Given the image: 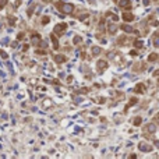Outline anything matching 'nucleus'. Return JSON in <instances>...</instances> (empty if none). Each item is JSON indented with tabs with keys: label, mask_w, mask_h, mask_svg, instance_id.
Instances as JSON below:
<instances>
[{
	"label": "nucleus",
	"mask_w": 159,
	"mask_h": 159,
	"mask_svg": "<svg viewBox=\"0 0 159 159\" xmlns=\"http://www.w3.org/2000/svg\"><path fill=\"white\" fill-rule=\"evenodd\" d=\"M36 53H38V55H45L46 52L45 50H36Z\"/></svg>",
	"instance_id": "26"
},
{
	"label": "nucleus",
	"mask_w": 159,
	"mask_h": 159,
	"mask_svg": "<svg viewBox=\"0 0 159 159\" xmlns=\"http://www.w3.org/2000/svg\"><path fill=\"white\" fill-rule=\"evenodd\" d=\"M106 17H109L110 20H113V21H117L119 18H117V14H113V13H106Z\"/></svg>",
	"instance_id": "18"
},
{
	"label": "nucleus",
	"mask_w": 159,
	"mask_h": 159,
	"mask_svg": "<svg viewBox=\"0 0 159 159\" xmlns=\"http://www.w3.org/2000/svg\"><path fill=\"white\" fill-rule=\"evenodd\" d=\"M39 42H40V36L38 34H34V36H32V43H34V45H39Z\"/></svg>",
	"instance_id": "13"
},
{
	"label": "nucleus",
	"mask_w": 159,
	"mask_h": 159,
	"mask_svg": "<svg viewBox=\"0 0 159 159\" xmlns=\"http://www.w3.org/2000/svg\"><path fill=\"white\" fill-rule=\"evenodd\" d=\"M144 4H148V0H144Z\"/></svg>",
	"instance_id": "30"
},
{
	"label": "nucleus",
	"mask_w": 159,
	"mask_h": 159,
	"mask_svg": "<svg viewBox=\"0 0 159 159\" xmlns=\"http://www.w3.org/2000/svg\"><path fill=\"white\" fill-rule=\"evenodd\" d=\"M66 29H67V24H66V23L57 24L56 27H55V34H56V35H63Z\"/></svg>",
	"instance_id": "2"
},
{
	"label": "nucleus",
	"mask_w": 159,
	"mask_h": 159,
	"mask_svg": "<svg viewBox=\"0 0 159 159\" xmlns=\"http://www.w3.org/2000/svg\"><path fill=\"white\" fill-rule=\"evenodd\" d=\"M142 123V119L141 117H135V119H134V126H140Z\"/></svg>",
	"instance_id": "19"
},
{
	"label": "nucleus",
	"mask_w": 159,
	"mask_h": 159,
	"mask_svg": "<svg viewBox=\"0 0 159 159\" xmlns=\"http://www.w3.org/2000/svg\"><path fill=\"white\" fill-rule=\"evenodd\" d=\"M55 62L64 63V62H66V56H63V55H56V56H55Z\"/></svg>",
	"instance_id": "10"
},
{
	"label": "nucleus",
	"mask_w": 159,
	"mask_h": 159,
	"mask_svg": "<svg viewBox=\"0 0 159 159\" xmlns=\"http://www.w3.org/2000/svg\"><path fill=\"white\" fill-rule=\"evenodd\" d=\"M123 20H124L126 23H131L133 20H134V16L131 14V13H123Z\"/></svg>",
	"instance_id": "5"
},
{
	"label": "nucleus",
	"mask_w": 159,
	"mask_h": 159,
	"mask_svg": "<svg viewBox=\"0 0 159 159\" xmlns=\"http://www.w3.org/2000/svg\"><path fill=\"white\" fill-rule=\"evenodd\" d=\"M148 60H149V62H156V60H158V55H156V53H151V55L148 56Z\"/></svg>",
	"instance_id": "17"
},
{
	"label": "nucleus",
	"mask_w": 159,
	"mask_h": 159,
	"mask_svg": "<svg viewBox=\"0 0 159 159\" xmlns=\"http://www.w3.org/2000/svg\"><path fill=\"white\" fill-rule=\"evenodd\" d=\"M50 39H52V43H53V48H55V49H59V40H57V38L55 36V34L50 35Z\"/></svg>",
	"instance_id": "9"
},
{
	"label": "nucleus",
	"mask_w": 159,
	"mask_h": 159,
	"mask_svg": "<svg viewBox=\"0 0 159 159\" xmlns=\"http://www.w3.org/2000/svg\"><path fill=\"white\" fill-rule=\"evenodd\" d=\"M43 1H52V0H43Z\"/></svg>",
	"instance_id": "32"
},
{
	"label": "nucleus",
	"mask_w": 159,
	"mask_h": 159,
	"mask_svg": "<svg viewBox=\"0 0 159 159\" xmlns=\"http://www.w3.org/2000/svg\"><path fill=\"white\" fill-rule=\"evenodd\" d=\"M96 66H98V70L102 71V70H105V68L108 67V62H105V60H99V62L96 63Z\"/></svg>",
	"instance_id": "6"
},
{
	"label": "nucleus",
	"mask_w": 159,
	"mask_h": 159,
	"mask_svg": "<svg viewBox=\"0 0 159 159\" xmlns=\"http://www.w3.org/2000/svg\"><path fill=\"white\" fill-rule=\"evenodd\" d=\"M120 28L123 29L124 32H128V34H131V32H133V28H131L130 25H127V24H123V25H121Z\"/></svg>",
	"instance_id": "12"
},
{
	"label": "nucleus",
	"mask_w": 159,
	"mask_h": 159,
	"mask_svg": "<svg viewBox=\"0 0 159 159\" xmlns=\"http://www.w3.org/2000/svg\"><path fill=\"white\" fill-rule=\"evenodd\" d=\"M155 75H159V70H156V71H155Z\"/></svg>",
	"instance_id": "29"
},
{
	"label": "nucleus",
	"mask_w": 159,
	"mask_h": 159,
	"mask_svg": "<svg viewBox=\"0 0 159 159\" xmlns=\"http://www.w3.org/2000/svg\"><path fill=\"white\" fill-rule=\"evenodd\" d=\"M138 149H140L141 152H151V151H152V147H151L149 144H147V142H140V144H138Z\"/></svg>",
	"instance_id": "3"
},
{
	"label": "nucleus",
	"mask_w": 159,
	"mask_h": 159,
	"mask_svg": "<svg viewBox=\"0 0 159 159\" xmlns=\"http://www.w3.org/2000/svg\"><path fill=\"white\" fill-rule=\"evenodd\" d=\"M80 42H81V38H80V36H75V38H74V43L77 45V43H80Z\"/></svg>",
	"instance_id": "23"
},
{
	"label": "nucleus",
	"mask_w": 159,
	"mask_h": 159,
	"mask_svg": "<svg viewBox=\"0 0 159 159\" xmlns=\"http://www.w3.org/2000/svg\"><path fill=\"white\" fill-rule=\"evenodd\" d=\"M101 48H99V46H94V48H92V55H94V56H98V55H101Z\"/></svg>",
	"instance_id": "14"
},
{
	"label": "nucleus",
	"mask_w": 159,
	"mask_h": 159,
	"mask_svg": "<svg viewBox=\"0 0 159 159\" xmlns=\"http://www.w3.org/2000/svg\"><path fill=\"white\" fill-rule=\"evenodd\" d=\"M156 119H158V120H159V113H158V114H156Z\"/></svg>",
	"instance_id": "31"
},
{
	"label": "nucleus",
	"mask_w": 159,
	"mask_h": 159,
	"mask_svg": "<svg viewBox=\"0 0 159 159\" xmlns=\"http://www.w3.org/2000/svg\"><path fill=\"white\" fill-rule=\"evenodd\" d=\"M108 31H109V34L114 35L116 34V31H117V29H116V25H114V24H109L108 25Z\"/></svg>",
	"instance_id": "11"
},
{
	"label": "nucleus",
	"mask_w": 159,
	"mask_h": 159,
	"mask_svg": "<svg viewBox=\"0 0 159 159\" xmlns=\"http://www.w3.org/2000/svg\"><path fill=\"white\" fill-rule=\"evenodd\" d=\"M134 46L138 48V49H141L142 46H144V42H142L141 39H135V40H134Z\"/></svg>",
	"instance_id": "16"
},
{
	"label": "nucleus",
	"mask_w": 159,
	"mask_h": 159,
	"mask_svg": "<svg viewBox=\"0 0 159 159\" xmlns=\"http://www.w3.org/2000/svg\"><path fill=\"white\" fill-rule=\"evenodd\" d=\"M134 91H135L137 94H144V92H145V87H144V84H138V85L134 88Z\"/></svg>",
	"instance_id": "8"
},
{
	"label": "nucleus",
	"mask_w": 159,
	"mask_h": 159,
	"mask_svg": "<svg viewBox=\"0 0 159 159\" xmlns=\"http://www.w3.org/2000/svg\"><path fill=\"white\" fill-rule=\"evenodd\" d=\"M57 10H60L62 13L64 14H71L74 10V6L73 4H68V3H63V1H57Z\"/></svg>",
	"instance_id": "1"
},
{
	"label": "nucleus",
	"mask_w": 159,
	"mask_h": 159,
	"mask_svg": "<svg viewBox=\"0 0 159 159\" xmlns=\"http://www.w3.org/2000/svg\"><path fill=\"white\" fill-rule=\"evenodd\" d=\"M49 21H50V18H49V17H43V18H42V24H43V25H46Z\"/></svg>",
	"instance_id": "21"
},
{
	"label": "nucleus",
	"mask_w": 159,
	"mask_h": 159,
	"mask_svg": "<svg viewBox=\"0 0 159 159\" xmlns=\"http://www.w3.org/2000/svg\"><path fill=\"white\" fill-rule=\"evenodd\" d=\"M8 24H10V25H14V24H16V17H8Z\"/></svg>",
	"instance_id": "20"
},
{
	"label": "nucleus",
	"mask_w": 159,
	"mask_h": 159,
	"mask_svg": "<svg viewBox=\"0 0 159 159\" xmlns=\"http://www.w3.org/2000/svg\"><path fill=\"white\" fill-rule=\"evenodd\" d=\"M155 145H156V147L159 148V141H155Z\"/></svg>",
	"instance_id": "28"
},
{
	"label": "nucleus",
	"mask_w": 159,
	"mask_h": 159,
	"mask_svg": "<svg viewBox=\"0 0 159 159\" xmlns=\"http://www.w3.org/2000/svg\"><path fill=\"white\" fill-rule=\"evenodd\" d=\"M137 55H138V53H137L135 50H131V56H137Z\"/></svg>",
	"instance_id": "27"
},
{
	"label": "nucleus",
	"mask_w": 159,
	"mask_h": 159,
	"mask_svg": "<svg viewBox=\"0 0 159 159\" xmlns=\"http://www.w3.org/2000/svg\"><path fill=\"white\" fill-rule=\"evenodd\" d=\"M6 4H7V0H0V8H3Z\"/></svg>",
	"instance_id": "22"
},
{
	"label": "nucleus",
	"mask_w": 159,
	"mask_h": 159,
	"mask_svg": "<svg viewBox=\"0 0 159 159\" xmlns=\"http://www.w3.org/2000/svg\"><path fill=\"white\" fill-rule=\"evenodd\" d=\"M153 45H155V46H159V38H158V35H156V38H155V42H153Z\"/></svg>",
	"instance_id": "25"
},
{
	"label": "nucleus",
	"mask_w": 159,
	"mask_h": 159,
	"mask_svg": "<svg viewBox=\"0 0 159 159\" xmlns=\"http://www.w3.org/2000/svg\"><path fill=\"white\" fill-rule=\"evenodd\" d=\"M119 7L123 8V10H131V1L130 0H120Z\"/></svg>",
	"instance_id": "4"
},
{
	"label": "nucleus",
	"mask_w": 159,
	"mask_h": 159,
	"mask_svg": "<svg viewBox=\"0 0 159 159\" xmlns=\"http://www.w3.org/2000/svg\"><path fill=\"white\" fill-rule=\"evenodd\" d=\"M155 130H156L155 123H149V124L145 126V131H147V133H155Z\"/></svg>",
	"instance_id": "7"
},
{
	"label": "nucleus",
	"mask_w": 159,
	"mask_h": 159,
	"mask_svg": "<svg viewBox=\"0 0 159 159\" xmlns=\"http://www.w3.org/2000/svg\"><path fill=\"white\" fill-rule=\"evenodd\" d=\"M0 55H1V57H3V59H7V53H6V52L0 50Z\"/></svg>",
	"instance_id": "24"
},
{
	"label": "nucleus",
	"mask_w": 159,
	"mask_h": 159,
	"mask_svg": "<svg viewBox=\"0 0 159 159\" xmlns=\"http://www.w3.org/2000/svg\"><path fill=\"white\" fill-rule=\"evenodd\" d=\"M137 102H138V99H137V98H131V99H130V102H128V105L126 106V110H127V109H128V108H131L133 105H135Z\"/></svg>",
	"instance_id": "15"
}]
</instances>
